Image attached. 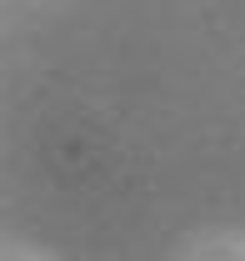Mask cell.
I'll list each match as a JSON object with an SVG mask.
<instances>
[]
</instances>
